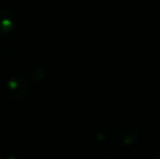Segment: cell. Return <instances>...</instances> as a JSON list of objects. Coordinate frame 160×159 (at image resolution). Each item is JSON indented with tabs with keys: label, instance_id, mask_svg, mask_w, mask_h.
I'll list each match as a JSON object with an SVG mask.
<instances>
[{
	"label": "cell",
	"instance_id": "cell-4",
	"mask_svg": "<svg viewBox=\"0 0 160 159\" xmlns=\"http://www.w3.org/2000/svg\"><path fill=\"white\" fill-rule=\"evenodd\" d=\"M46 70L42 67H35L30 71V77L34 82H42L46 77Z\"/></svg>",
	"mask_w": 160,
	"mask_h": 159
},
{
	"label": "cell",
	"instance_id": "cell-1",
	"mask_svg": "<svg viewBox=\"0 0 160 159\" xmlns=\"http://www.w3.org/2000/svg\"><path fill=\"white\" fill-rule=\"evenodd\" d=\"M28 92H30L28 81L21 75H15L8 81L4 93L10 102H19L28 96Z\"/></svg>",
	"mask_w": 160,
	"mask_h": 159
},
{
	"label": "cell",
	"instance_id": "cell-7",
	"mask_svg": "<svg viewBox=\"0 0 160 159\" xmlns=\"http://www.w3.org/2000/svg\"><path fill=\"white\" fill-rule=\"evenodd\" d=\"M0 1H1V0H0Z\"/></svg>",
	"mask_w": 160,
	"mask_h": 159
},
{
	"label": "cell",
	"instance_id": "cell-6",
	"mask_svg": "<svg viewBox=\"0 0 160 159\" xmlns=\"http://www.w3.org/2000/svg\"><path fill=\"white\" fill-rule=\"evenodd\" d=\"M102 159H119L117 157H113V156H111V157H106V158H102Z\"/></svg>",
	"mask_w": 160,
	"mask_h": 159
},
{
	"label": "cell",
	"instance_id": "cell-3",
	"mask_svg": "<svg viewBox=\"0 0 160 159\" xmlns=\"http://www.w3.org/2000/svg\"><path fill=\"white\" fill-rule=\"evenodd\" d=\"M18 14L12 10L3 9L0 10V36L8 35L17 27Z\"/></svg>",
	"mask_w": 160,
	"mask_h": 159
},
{
	"label": "cell",
	"instance_id": "cell-5",
	"mask_svg": "<svg viewBox=\"0 0 160 159\" xmlns=\"http://www.w3.org/2000/svg\"><path fill=\"white\" fill-rule=\"evenodd\" d=\"M154 157H155V159H160V149H157V151H155Z\"/></svg>",
	"mask_w": 160,
	"mask_h": 159
},
{
	"label": "cell",
	"instance_id": "cell-2",
	"mask_svg": "<svg viewBox=\"0 0 160 159\" xmlns=\"http://www.w3.org/2000/svg\"><path fill=\"white\" fill-rule=\"evenodd\" d=\"M117 141H120L124 145L135 144L139 140V131L133 125H121L118 127L113 132Z\"/></svg>",
	"mask_w": 160,
	"mask_h": 159
}]
</instances>
